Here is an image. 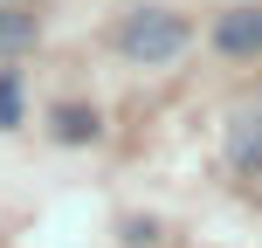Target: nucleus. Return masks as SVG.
Instances as JSON below:
<instances>
[{
    "mask_svg": "<svg viewBox=\"0 0 262 248\" xmlns=\"http://www.w3.org/2000/svg\"><path fill=\"white\" fill-rule=\"evenodd\" d=\"M55 138H69V145L97 138V110H83V104H62V110H55Z\"/></svg>",
    "mask_w": 262,
    "mask_h": 248,
    "instance_id": "39448f33",
    "label": "nucleus"
},
{
    "mask_svg": "<svg viewBox=\"0 0 262 248\" xmlns=\"http://www.w3.org/2000/svg\"><path fill=\"white\" fill-rule=\"evenodd\" d=\"M21 124V76H0V131Z\"/></svg>",
    "mask_w": 262,
    "mask_h": 248,
    "instance_id": "423d86ee",
    "label": "nucleus"
},
{
    "mask_svg": "<svg viewBox=\"0 0 262 248\" xmlns=\"http://www.w3.org/2000/svg\"><path fill=\"white\" fill-rule=\"evenodd\" d=\"M214 41L228 55H262V7H228L214 21Z\"/></svg>",
    "mask_w": 262,
    "mask_h": 248,
    "instance_id": "f03ea898",
    "label": "nucleus"
},
{
    "mask_svg": "<svg viewBox=\"0 0 262 248\" xmlns=\"http://www.w3.org/2000/svg\"><path fill=\"white\" fill-rule=\"evenodd\" d=\"M228 159H235L242 172L262 166V118H235V124H228Z\"/></svg>",
    "mask_w": 262,
    "mask_h": 248,
    "instance_id": "7ed1b4c3",
    "label": "nucleus"
},
{
    "mask_svg": "<svg viewBox=\"0 0 262 248\" xmlns=\"http://www.w3.org/2000/svg\"><path fill=\"white\" fill-rule=\"evenodd\" d=\"M193 41V28H186V14H172V7H138L131 21L118 28V49L131 55V62H172V55Z\"/></svg>",
    "mask_w": 262,
    "mask_h": 248,
    "instance_id": "f257e3e1",
    "label": "nucleus"
},
{
    "mask_svg": "<svg viewBox=\"0 0 262 248\" xmlns=\"http://www.w3.org/2000/svg\"><path fill=\"white\" fill-rule=\"evenodd\" d=\"M21 49H35V14L0 0V55H21Z\"/></svg>",
    "mask_w": 262,
    "mask_h": 248,
    "instance_id": "20e7f679",
    "label": "nucleus"
}]
</instances>
